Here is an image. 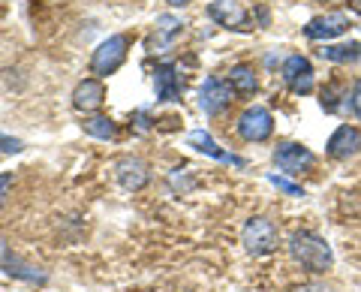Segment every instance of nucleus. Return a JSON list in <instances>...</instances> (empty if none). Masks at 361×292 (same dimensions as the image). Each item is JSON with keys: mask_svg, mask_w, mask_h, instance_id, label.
Segmentation results:
<instances>
[{"mask_svg": "<svg viewBox=\"0 0 361 292\" xmlns=\"http://www.w3.org/2000/svg\"><path fill=\"white\" fill-rule=\"evenodd\" d=\"M289 292H334V289H331V286H325V284H319V280H307V284L292 286Z\"/></svg>", "mask_w": 361, "mask_h": 292, "instance_id": "23", "label": "nucleus"}, {"mask_svg": "<svg viewBox=\"0 0 361 292\" xmlns=\"http://www.w3.org/2000/svg\"><path fill=\"white\" fill-rule=\"evenodd\" d=\"M268 181L274 184L277 190H283L286 196H295V199H301L304 196V187H298V184H292L289 178H280V175H268Z\"/></svg>", "mask_w": 361, "mask_h": 292, "instance_id": "21", "label": "nucleus"}, {"mask_svg": "<svg viewBox=\"0 0 361 292\" xmlns=\"http://www.w3.org/2000/svg\"><path fill=\"white\" fill-rule=\"evenodd\" d=\"M190 148H196L199 154H205V157H214V160H220V163H232V166H244L241 157H235L229 151H223L217 142H214L205 130H196V133H190Z\"/></svg>", "mask_w": 361, "mask_h": 292, "instance_id": "16", "label": "nucleus"}, {"mask_svg": "<svg viewBox=\"0 0 361 292\" xmlns=\"http://www.w3.org/2000/svg\"><path fill=\"white\" fill-rule=\"evenodd\" d=\"M241 241H244V250L250 256H268V253L277 250L280 229H277V223L268 220V217H250L244 223Z\"/></svg>", "mask_w": 361, "mask_h": 292, "instance_id": "3", "label": "nucleus"}, {"mask_svg": "<svg viewBox=\"0 0 361 292\" xmlns=\"http://www.w3.org/2000/svg\"><path fill=\"white\" fill-rule=\"evenodd\" d=\"M180 30H184V21H180L178 16H169V13L160 16V18H157V25H154V33L148 37V51L151 54L166 51L180 37Z\"/></svg>", "mask_w": 361, "mask_h": 292, "instance_id": "13", "label": "nucleus"}, {"mask_svg": "<svg viewBox=\"0 0 361 292\" xmlns=\"http://www.w3.org/2000/svg\"><path fill=\"white\" fill-rule=\"evenodd\" d=\"M238 136L250 145H259V142H268L271 133H274V115L265 109V106H247L241 115H238V123H235Z\"/></svg>", "mask_w": 361, "mask_h": 292, "instance_id": "4", "label": "nucleus"}, {"mask_svg": "<svg viewBox=\"0 0 361 292\" xmlns=\"http://www.w3.org/2000/svg\"><path fill=\"white\" fill-rule=\"evenodd\" d=\"M9 184H13V175H0V202H4V196H6Z\"/></svg>", "mask_w": 361, "mask_h": 292, "instance_id": "26", "label": "nucleus"}, {"mask_svg": "<svg viewBox=\"0 0 361 292\" xmlns=\"http://www.w3.org/2000/svg\"><path fill=\"white\" fill-rule=\"evenodd\" d=\"M232 97L235 94H232L229 82H223V78H217V75L205 78V85L199 87V106L208 118H220L223 111L232 106Z\"/></svg>", "mask_w": 361, "mask_h": 292, "instance_id": "8", "label": "nucleus"}, {"mask_svg": "<svg viewBox=\"0 0 361 292\" xmlns=\"http://www.w3.org/2000/svg\"><path fill=\"white\" fill-rule=\"evenodd\" d=\"M289 253H292V260H295L304 272H310V274H325V272H331L334 268V253H331L329 241H325L322 235L310 232V229L292 232Z\"/></svg>", "mask_w": 361, "mask_h": 292, "instance_id": "1", "label": "nucleus"}, {"mask_svg": "<svg viewBox=\"0 0 361 292\" xmlns=\"http://www.w3.org/2000/svg\"><path fill=\"white\" fill-rule=\"evenodd\" d=\"M127 51H130V37L127 33H115V37L99 42L97 51L90 54V73H94V78L115 75L123 66V61H127Z\"/></svg>", "mask_w": 361, "mask_h": 292, "instance_id": "2", "label": "nucleus"}, {"mask_svg": "<svg viewBox=\"0 0 361 292\" xmlns=\"http://www.w3.org/2000/svg\"><path fill=\"white\" fill-rule=\"evenodd\" d=\"M319 97H322V99H319V106L331 115V111H337V99H341V85H334V82H331V85H325Z\"/></svg>", "mask_w": 361, "mask_h": 292, "instance_id": "20", "label": "nucleus"}, {"mask_svg": "<svg viewBox=\"0 0 361 292\" xmlns=\"http://www.w3.org/2000/svg\"><path fill=\"white\" fill-rule=\"evenodd\" d=\"M208 18L220 28H229V30H250V16L247 9L238 4V0H211L208 4Z\"/></svg>", "mask_w": 361, "mask_h": 292, "instance_id": "9", "label": "nucleus"}, {"mask_svg": "<svg viewBox=\"0 0 361 292\" xmlns=\"http://www.w3.org/2000/svg\"><path fill=\"white\" fill-rule=\"evenodd\" d=\"M349 109H353V115L361 121V78H355L353 91H349Z\"/></svg>", "mask_w": 361, "mask_h": 292, "instance_id": "22", "label": "nucleus"}, {"mask_svg": "<svg viewBox=\"0 0 361 292\" xmlns=\"http://www.w3.org/2000/svg\"><path fill=\"white\" fill-rule=\"evenodd\" d=\"M190 0H169V6H187Z\"/></svg>", "mask_w": 361, "mask_h": 292, "instance_id": "29", "label": "nucleus"}, {"mask_svg": "<svg viewBox=\"0 0 361 292\" xmlns=\"http://www.w3.org/2000/svg\"><path fill=\"white\" fill-rule=\"evenodd\" d=\"M329 63H358L361 61V42H325L319 51Z\"/></svg>", "mask_w": 361, "mask_h": 292, "instance_id": "17", "label": "nucleus"}, {"mask_svg": "<svg viewBox=\"0 0 361 292\" xmlns=\"http://www.w3.org/2000/svg\"><path fill=\"white\" fill-rule=\"evenodd\" d=\"M256 16H259V21H262V25H268V9H265V6H259Z\"/></svg>", "mask_w": 361, "mask_h": 292, "instance_id": "27", "label": "nucleus"}, {"mask_svg": "<svg viewBox=\"0 0 361 292\" xmlns=\"http://www.w3.org/2000/svg\"><path fill=\"white\" fill-rule=\"evenodd\" d=\"M0 151H4V154H18L21 151V142L18 139H9L6 133H0Z\"/></svg>", "mask_w": 361, "mask_h": 292, "instance_id": "24", "label": "nucleus"}, {"mask_svg": "<svg viewBox=\"0 0 361 292\" xmlns=\"http://www.w3.org/2000/svg\"><path fill=\"white\" fill-rule=\"evenodd\" d=\"M226 82H229L235 97H244V99L259 91V75L253 70V63H235V66H229V78H226Z\"/></svg>", "mask_w": 361, "mask_h": 292, "instance_id": "15", "label": "nucleus"}, {"mask_svg": "<svg viewBox=\"0 0 361 292\" xmlns=\"http://www.w3.org/2000/svg\"><path fill=\"white\" fill-rule=\"evenodd\" d=\"M106 103V85L103 78H82L73 87V109L85 111V115H97Z\"/></svg>", "mask_w": 361, "mask_h": 292, "instance_id": "12", "label": "nucleus"}, {"mask_svg": "<svg viewBox=\"0 0 361 292\" xmlns=\"http://www.w3.org/2000/svg\"><path fill=\"white\" fill-rule=\"evenodd\" d=\"M280 75H283V82H286L289 91L298 94V97L313 94V87H316L313 63L304 58V54H289V58L283 61V66H280Z\"/></svg>", "mask_w": 361, "mask_h": 292, "instance_id": "5", "label": "nucleus"}, {"mask_svg": "<svg viewBox=\"0 0 361 292\" xmlns=\"http://www.w3.org/2000/svg\"><path fill=\"white\" fill-rule=\"evenodd\" d=\"M82 130L87 133V136H94V139H103V142H109V139H115V136H118V127H115V121H111V118H106V115H90V118H85Z\"/></svg>", "mask_w": 361, "mask_h": 292, "instance_id": "19", "label": "nucleus"}, {"mask_svg": "<svg viewBox=\"0 0 361 292\" xmlns=\"http://www.w3.org/2000/svg\"><path fill=\"white\" fill-rule=\"evenodd\" d=\"M154 87H157V99L163 103H175L180 99V78H178V66L175 63H160L154 70Z\"/></svg>", "mask_w": 361, "mask_h": 292, "instance_id": "14", "label": "nucleus"}, {"mask_svg": "<svg viewBox=\"0 0 361 292\" xmlns=\"http://www.w3.org/2000/svg\"><path fill=\"white\" fill-rule=\"evenodd\" d=\"M361 151V127L355 123H341L334 133L329 145H325V154L331 157V160H349V157H355Z\"/></svg>", "mask_w": 361, "mask_h": 292, "instance_id": "11", "label": "nucleus"}, {"mask_svg": "<svg viewBox=\"0 0 361 292\" xmlns=\"http://www.w3.org/2000/svg\"><path fill=\"white\" fill-rule=\"evenodd\" d=\"M4 268H6V274H13L18 280H27V284H45V280H49L45 272H39V268H33L27 262H21L18 256H9V253L4 256Z\"/></svg>", "mask_w": 361, "mask_h": 292, "instance_id": "18", "label": "nucleus"}, {"mask_svg": "<svg viewBox=\"0 0 361 292\" xmlns=\"http://www.w3.org/2000/svg\"><path fill=\"white\" fill-rule=\"evenodd\" d=\"M346 30H349V18L343 13H325V16H316L307 21L304 37L313 42H331L337 37H343Z\"/></svg>", "mask_w": 361, "mask_h": 292, "instance_id": "10", "label": "nucleus"}, {"mask_svg": "<svg viewBox=\"0 0 361 292\" xmlns=\"http://www.w3.org/2000/svg\"><path fill=\"white\" fill-rule=\"evenodd\" d=\"M349 9H353V13H358V16H361V0H349Z\"/></svg>", "mask_w": 361, "mask_h": 292, "instance_id": "28", "label": "nucleus"}, {"mask_svg": "<svg viewBox=\"0 0 361 292\" xmlns=\"http://www.w3.org/2000/svg\"><path fill=\"white\" fill-rule=\"evenodd\" d=\"M274 166L286 175H301V172L313 169L316 157L307 145H301V142H280L274 148Z\"/></svg>", "mask_w": 361, "mask_h": 292, "instance_id": "6", "label": "nucleus"}, {"mask_svg": "<svg viewBox=\"0 0 361 292\" xmlns=\"http://www.w3.org/2000/svg\"><path fill=\"white\" fill-rule=\"evenodd\" d=\"M133 121L139 123V130H151V115H148V111H145V109H139V111H135V115H133Z\"/></svg>", "mask_w": 361, "mask_h": 292, "instance_id": "25", "label": "nucleus"}, {"mask_svg": "<svg viewBox=\"0 0 361 292\" xmlns=\"http://www.w3.org/2000/svg\"><path fill=\"white\" fill-rule=\"evenodd\" d=\"M115 178L118 184L127 190V193H139V190L148 187L151 181V169L142 157H133V154H123L115 160Z\"/></svg>", "mask_w": 361, "mask_h": 292, "instance_id": "7", "label": "nucleus"}]
</instances>
